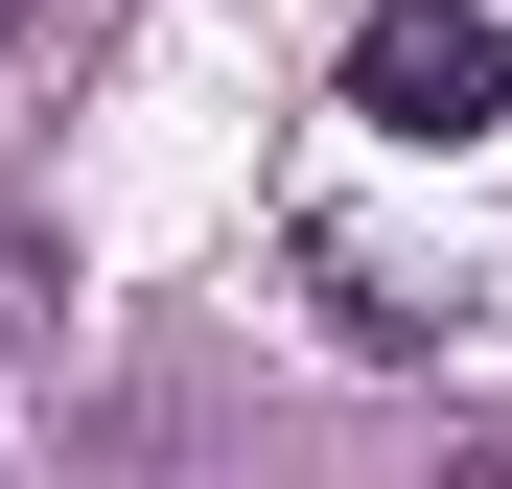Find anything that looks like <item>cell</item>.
Listing matches in <instances>:
<instances>
[{
	"mask_svg": "<svg viewBox=\"0 0 512 489\" xmlns=\"http://www.w3.org/2000/svg\"><path fill=\"white\" fill-rule=\"evenodd\" d=\"M350 117L373 140H489L512 117V24H489V0H373V24H350Z\"/></svg>",
	"mask_w": 512,
	"mask_h": 489,
	"instance_id": "6da1fadb",
	"label": "cell"
},
{
	"mask_svg": "<svg viewBox=\"0 0 512 489\" xmlns=\"http://www.w3.org/2000/svg\"><path fill=\"white\" fill-rule=\"evenodd\" d=\"M0 47H24V0H0Z\"/></svg>",
	"mask_w": 512,
	"mask_h": 489,
	"instance_id": "7a4b0ae2",
	"label": "cell"
}]
</instances>
